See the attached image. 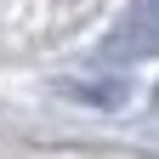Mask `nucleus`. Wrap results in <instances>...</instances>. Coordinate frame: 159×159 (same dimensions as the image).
<instances>
[{"instance_id": "f257e3e1", "label": "nucleus", "mask_w": 159, "mask_h": 159, "mask_svg": "<svg viewBox=\"0 0 159 159\" xmlns=\"http://www.w3.org/2000/svg\"><path fill=\"white\" fill-rule=\"evenodd\" d=\"M148 51H159V17L153 11H131L119 23V34L108 40V57H148Z\"/></svg>"}]
</instances>
